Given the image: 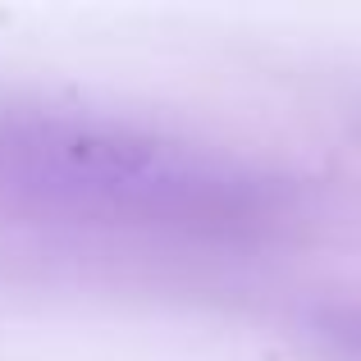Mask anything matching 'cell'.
Listing matches in <instances>:
<instances>
[{
  "label": "cell",
  "mask_w": 361,
  "mask_h": 361,
  "mask_svg": "<svg viewBox=\"0 0 361 361\" xmlns=\"http://www.w3.org/2000/svg\"><path fill=\"white\" fill-rule=\"evenodd\" d=\"M0 202L106 224H220L256 206L233 160L137 123L0 106Z\"/></svg>",
  "instance_id": "6da1fadb"
}]
</instances>
